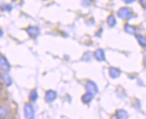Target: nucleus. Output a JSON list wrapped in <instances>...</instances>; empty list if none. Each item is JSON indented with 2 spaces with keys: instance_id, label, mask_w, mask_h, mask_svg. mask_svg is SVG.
I'll return each instance as SVG.
<instances>
[{
  "instance_id": "1",
  "label": "nucleus",
  "mask_w": 146,
  "mask_h": 119,
  "mask_svg": "<svg viewBox=\"0 0 146 119\" xmlns=\"http://www.w3.org/2000/svg\"><path fill=\"white\" fill-rule=\"evenodd\" d=\"M24 116L26 119H34L35 109L31 103H26L24 105Z\"/></svg>"
},
{
  "instance_id": "2",
  "label": "nucleus",
  "mask_w": 146,
  "mask_h": 119,
  "mask_svg": "<svg viewBox=\"0 0 146 119\" xmlns=\"http://www.w3.org/2000/svg\"><path fill=\"white\" fill-rule=\"evenodd\" d=\"M118 16L122 19H130L133 16V12L130 8L127 7H122L118 11Z\"/></svg>"
},
{
  "instance_id": "3",
  "label": "nucleus",
  "mask_w": 146,
  "mask_h": 119,
  "mask_svg": "<svg viewBox=\"0 0 146 119\" xmlns=\"http://www.w3.org/2000/svg\"><path fill=\"white\" fill-rule=\"evenodd\" d=\"M0 68L5 72H7L11 69V65L9 64L8 60L6 59L5 56H3L2 54H0Z\"/></svg>"
},
{
  "instance_id": "4",
  "label": "nucleus",
  "mask_w": 146,
  "mask_h": 119,
  "mask_svg": "<svg viewBox=\"0 0 146 119\" xmlns=\"http://www.w3.org/2000/svg\"><path fill=\"white\" fill-rule=\"evenodd\" d=\"M86 90L88 92L92 93V95H94V94H97L98 91H99V89H98V86L96 85V83H93V81H89L88 83H86Z\"/></svg>"
},
{
  "instance_id": "5",
  "label": "nucleus",
  "mask_w": 146,
  "mask_h": 119,
  "mask_svg": "<svg viewBox=\"0 0 146 119\" xmlns=\"http://www.w3.org/2000/svg\"><path fill=\"white\" fill-rule=\"evenodd\" d=\"M56 96H58V94L55 91H52V90H49L46 92L45 94V98H46V101L48 102V103H51L53 102L54 100H56Z\"/></svg>"
},
{
  "instance_id": "6",
  "label": "nucleus",
  "mask_w": 146,
  "mask_h": 119,
  "mask_svg": "<svg viewBox=\"0 0 146 119\" xmlns=\"http://www.w3.org/2000/svg\"><path fill=\"white\" fill-rule=\"evenodd\" d=\"M0 79H1L2 83H3L4 84H5L6 86H10V85L13 83V81H12V79H11V77H10V75H9L8 73H6L5 72L0 73Z\"/></svg>"
},
{
  "instance_id": "7",
  "label": "nucleus",
  "mask_w": 146,
  "mask_h": 119,
  "mask_svg": "<svg viewBox=\"0 0 146 119\" xmlns=\"http://www.w3.org/2000/svg\"><path fill=\"white\" fill-rule=\"evenodd\" d=\"M27 32L29 34V36L33 39H35V38L38 37V35L40 34V30L39 28L34 27V26H31L27 29Z\"/></svg>"
},
{
  "instance_id": "8",
  "label": "nucleus",
  "mask_w": 146,
  "mask_h": 119,
  "mask_svg": "<svg viewBox=\"0 0 146 119\" xmlns=\"http://www.w3.org/2000/svg\"><path fill=\"white\" fill-rule=\"evenodd\" d=\"M110 77L115 79V78H117L120 76V74H121V71L119 70L118 68L117 67H110Z\"/></svg>"
},
{
  "instance_id": "9",
  "label": "nucleus",
  "mask_w": 146,
  "mask_h": 119,
  "mask_svg": "<svg viewBox=\"0 0 146 119\" xmlns=\"http://www.w3.org/2000/svg\"><path fill=\"white\" fill-rule=\"evenodd\" d=\"M116 118L117 119H128L127 112L124 109H118L116 112Z\"/></svg>"
},
{
  "instance_id": "10",
  "label": "nucleus",
  "mask_w": 146,
  "mask_h": 119,
  "mask_svg": "<svg viewBox=\"0 0 146 119\" xmlns=\"http://www.w3.org/2000/svg\"><path fill=\"white\" fill-rule=\"evenodd\" d=\"M94 58L98 61H104L105 60V53L102 49H97L94 53Z\"/></svg>"
},
{
  "instance_id": "11",
  "label": "nucleus",
  "mask_w": 146,
  "mask_h": 119,
  "mask_svg": "<svg viewBox=\"0 0 146 119\" xmlns=\"http://www.w3.org/2000/svg\"><path fill=\"white\" fill-rule=\"evenodd\" d=\"M92 99H93V95H92V93H90V92L85 93L84 95L82 96V102L85 103V104H89Z\"/></svg>"
},
{
  "instance_id": "12",
  "label": "nucleus",
  "mask_w": 146,
  "mask_h": 119,
  "mask_svg": "<svg viewBox=\"0 0 146 119\" xmlns=\"http://www.w3.org/2000/svg\"><path fill=\"white\" fill-rule=\"evenodd\" d=\"M107 22L108 24L110 25V27H115L116 24H117V20L114 15H110L109 17H108L107 19Z\"/></svg>"
},
{
  "instance_id": "13",
  "label": "nucleus",
  "mask_w": 146,
  "mask_h": 119,
  "mask_svg": "<svg viewBox=\"0 0 146 119\" xmlns=\"http://www.w3.org/2000/svg\"><path fill=\"white\" fill-rule=\"evenodd\" d=\"M125 30L127 33H129V34H135V29L134 26H132V25H130V24H126L125 26Z\"/></svg>"
},
{
  "instance_id": "14",
  "label": "nucleus",
  "mask_w": 146,
  "mask_h": 119,
  "mask_svg": "<svg viewBox=\"0 0 146 119\" xmlns=\"http://www.w3.org/2000/svg\"><path fill=\"white\" fill-rule=\"evenodd\" d=\"M8 115V111L6 108H3V106H0V119H4Z\"/></svg>"
},
{
  "instance_id": "15",
  "label": "nucleus",
  "mask_w": 146,
  "mask_h": 119,
  "mask_svg": "<svg viewBox=\"0 0 146 119\" xmlns=\"http://www.w3.org/2000/svg\"><path fill=\"white\" fill-rule=\"evenodd\" d=\"M136 39H137V40H138V42H139V44L142 46V47H145V44H146V40H145V39H144V37L143 36H142V35H136Z\"/></svg>"
},
{
  "instance_id": "16",
  "label": "nucleus",
  "mask_w": 146,
  "mask_h": 119,
  "mask_svg": "<svg viewBox=\"0 0 146 119\" xmlns=\"http://www.w3.org/2000/svg\"><path fill=\"white\" fill-rule=\"evenodd\" d=\"M38 99V93H37V91L36 90H33L31 91V93H30V99L31 101H36Z\"/></svg>"
},
{
  "instance_id": "17",
  "label": "nucleus",
  "mask_w": 146,
  "mask_h": 119,
  "mask_svg": "<svg viewBox=\"0 0 146 119\" xmlns=\"http://www.w3.org/2000/svg\"><path fill=\"white\" fill-rule=\"evenodd\" d=\"M1 8L3 11H11L12 10V6L10 5H7V4H5L1 6Z\"/></svg>"
},
{
  "instance_id": "18",
  "label": "nucleus",
  "mask_w": 146,
  "mask_h": 119,
  "mask_svg": "<svg viewBox=\"0 0 146 119\" xmlns=\"http://www.w3.org/2000/svg\"><path fill=\"white\" fill-rule=\"evenodd\" d=\"M3 34H4V33H3V31H2V30H1V29H0V38H1V37L3 36Z\"/></svg>"
}]
</instances>
